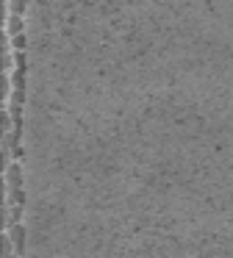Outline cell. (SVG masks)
<instances>
[{"label":"cell","instance_id":"2","mask_svg":"<svg viewBox=\"0 0 233 258\" xmlns=\"http://www.w3.org/2000/svg\"><path fill=\"white\" fill-rule=\"evenodd\" d=\"M9 6L6 12L9 14H17V17H28V9H31V0H6Z\"/></svg>","mask_w":233,"mask_h":258},{"label":"cell","instance_id":"1","mask_svg":"<svg viewBox=\"0 0 233 258\" xmlns=\"http://www.w3.org/2000/svg\"><path fill=\"white\" fill-rule=\"evenodd\" d=\"M20 34H28V28H25V17H17V14H9L6 36H20Z\"/></svg>","mask_w":233,"mask_h":258}]
</instances>
